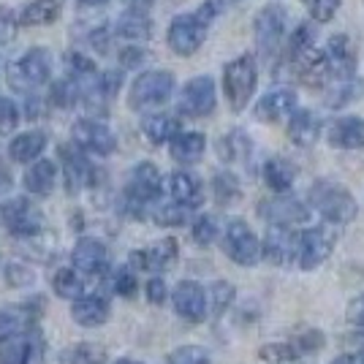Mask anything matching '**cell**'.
Returning <instances> with one entry per match:
<instances>
[{"mask_svg":"<svg viewBox=\"0 0 364 364\" xmlns=\"http://www.w3.org/2000/svg\"><path fill=\"white\" fill-rule=\"evenodd\" d=\"M114 364H141V362H131V359H120V362H114Z\"/></svg>","mask_w":364,"mask_h":364,"instance_id":"56","label":"cell"},{"mask_svg":"<svg viewBox=\"0 0 364 364\" xmlns=\"http://www.w3.org/2000/svg\"><path fill=\"white\" fill-rule=\"evenodd\" d=\"M348 318L353 321V323H359V326H364V294L359 296V299H356V302L350 304Z\"/></svg>","mask_w":364,"mask_h":364,"instance_id":"50","label":"cell"},{"mask_svg":"<svg viewBox=\"0 0 364 364\" xmlns=\"http://www.w3.org/2000/svg\"><path fill=\"white\" fill-rule=\"evenodd\" d=\"M296 245H299V234H294L291 228L272 226L264 237L261 256H267L277 267H286L296 258Z\"/></svg>","mask_w":364,"mask_h":364,"instance_id":"15","label":"cell"},{"mask_svg":"<svg viewBox=\"0 0 364 364\" xmlns=\"http://www.w3.org/2000/svg\"><path fill=\"white\" fill-rule=\"evenodd\" d=\"M161 196V171L155 164L144 161L139 164L134 171H131V180H128V198L144 207V204H152L155 198Z\"/></svg>","mask_w":364,"mask_h":364,"instance_id":"13","label":"cell"},{"mask_svg":"<svg viewBox=\"0 0 364 364\" xmlns=\"http://www.w3.org/2000/svg\"><path fill=\"white\" fill-rule=\"evenodd\" d=\"M6 188H11V171H9V166L0 158V191H6Z\"/></svg>","mask_w":364,"mask_h":364,"instance_id":"52","label":"cell"},{"mask_svg":"<svg viewBox=\"0 0 364 364\" xmlns=\"http://www.w3.org/2000/svg\"><path fill=\"white\" fill-rule=\"evenodd\" d=\"M177 258V242L174 240H161L155 242L150 250H136L131 256V264L139 267V269H166L174 264Z\"/></svg>","mask_w":364,"mask_h":364,"instance_id":"22","label":"cell"},{"mask_svg":"<svg viewBox=\"0 0 364 364\" xmlns=\"http://www.w3.org/2000/svg\"><path fill=\"white\" fill-rule=\"evenodd\" d=\"M215 14H218V3L210 0V3H201L198 11H193V14L174 16L171 25H168V46H171V52H177L180 58L196 55L198 46L204 44V38H207V28L215 19Z\"/></svg>","mask_w":364,"mask_h":364,"instance_id":"1","label":"cell"},{"mask_svg":"<svg viewBox=\"0 0 364 364\" xmlns=\"http://www.w3.org/2000/svg\"><path fill=\"white\" fill-rule=\"evenodd\" d=\"M82 6H101V3H107V0H79Z\"/></svg>","mask_w":364,"mask_h":364,"instance_id":"54","label":"cell"},{"mask_svg":"<svg viewBox=\"0 0 364 364\" xmlns=\"http://www.w3.org/2000/svg\"><path fill=\"white\" fill-rule=\"evenodd\" d=\"M14 36V19L6 9H0V44H6Z\"/></svg>","mask_w":364,"mask_h":364,"instance_id":"49","label":"cell"},{"mask_svg":"<svg viewBox=\"0 0 364 364\" xmlns=\"http://www.w3.org/2000/svg\"><path fill=\"white\" fill-rule=\"evenodd\" d=\"M107 362V350L95 343H82L76 348L68 350V364H104Z\"/></svg>","mask_w":364,"mask_h":364,"instance_id":"35","label":"cell"},{"mask_svg":"<svg viewBox=\"0 0 364 364\" xmlns=\"http://www.w3.org/2000/svg\"><path fill=\"white\" fill-rule=\"evenodd\" d=\"M28 323H31V318H28V313L22 307H3L0 310V343L22 337Z\"/></svg>","mask_w":364,"mask_h":364,"instance_id":"33","label":"cell"},{"mask_svg":"<svg viewBox=\"0 0 364 364\" xmlns=\"http://www.w3.org/2000/svg\"><path fill=\"white\" fill-rule=\"evenodd\" d=\"M168 364H210V353L201 346H182L168 356Z\"/></svg>","mask_w":364,"mask_h":364,"instance_id":"40","label":"cell"},{"mask_svg":"<svg viewBox=\"0 0 364 364\" xmlns=\"http://www.w3.org/2000/svg\"><path fill=\"white\" fill-rule=\"evenodd\" d=\"M55 182H58V166L52 161H36L28 174H25V188L31 191L33 196H49L55 191Z\"/></svg>","mask_w":364,"mask_h":364,"instance_id":"26","label":"cell"},{"mask_svg":"<svg viewBox=\"0 0 364 364\" xmlns=\"http://www.w3.org/2000/svg\"><path fill=\"white\" fill-rule=\"evenodd\" d=\"M71 139H74V144L79 147V150L92 152V155H101V158H104V155H112L114 147H117V139H114V134H112V128L98 120L74 122Z\"/></svg>","mask_w":364,"mask_h":364,"instance_id":"11","label":"cell"},{"mask_svg":"<svg viewBox=\"0 0 364 364\" xmlns=\"http://www.w3.org/2000/svg\"><path fill=\"white\" fill-rule=\"evenodd\" d=\"M223 250L231 261H237L240 267H253L261 261V242L253 234V228L245 220H231L223 234Z\"/></svg>","mask_w":364,"mask_h":364,"instance_id":"7","label":"cell"},{"mask_svg":"<svg viewBox=\"0 0 364 364\" xmlns=\"http://www.w3.org/2000/svg\"><path fill=\"white\" fill-rule=\"evenodd\" d=\"M313 207L321 213V218H326L329 223H348L356 215V201L346 188L332 185V182H321L310 191Z\"/></svg>","mask_w":364,"mask_h":364,"instance_id":"6","label":"cell"},{"mask_svg":"<svg viewBox=\"0 0 364 364\" xmlns=\"http://www.w3.org/2000/svg\"><path fill=\"white\" fill-rule=\"evenodd\" d=\"M174 299V310L180 313L182 318L188 321H204L207 318V291L201 289L193 280H182L177 283V289L171 294Z\"/></svg>","mask_w":364,"mask_h":364,"instance_id":"16","label":"cell"},{"mask_svg":"<svg viewBox=\"0 0 364 364\" xmlns=\"http://www.w3.org/2000/svg\"><path fill=\"white\" fill-rule=\"evenodd\" d=\"M128 3H131V9H141L144 6V0H128Z\"/></svg>","mask_w":364,"mask_h":364,"instance_id":"55","label":"cell"},{"mask_svg":"<svg viewBox=\"0 0 364 364\" xmlns=\"http://www.w3.org/2000/svg\"><path fill=\"white\" fill-rule=\"evenodd\" d=\"M362 364H364V359H362Z\"/></svg>","mask_w":364,"mask_h":364,"instance_id":"57","label":"cell"},{"mask_svg":"<svg viewBox=\"0 0 364 364\" xmlns=\"http://www.w3.org/2000/svg\"><path fill=\"white\" fill-rule=\"evenodd\" d=\"M52 104L55 107H60V109H68V107H74V101L79 98V87H76V82L74 79H63V82H58L55 87H52Z\"/></svg>","mask_w":364,"mask_h":364,"instance_id":"39","label":"cell"},{"mask_svg":"<svg viewBox=\"0 0 364 364\" xmlns=\"http://www.w3.org/2000/svg\"><path fill=\"white\" fill-rule=\"evenodd\" d=\"M321 346H323V334H321V332H307V334L302 337V340H296V343H294V348H296V353H299V350L321 348Z\"/></svg>","mask_w":364,"mask_h":364,"instance_id":"48","label":"cell"},{"mask_svg":"<svg viewBox=\"0 0 364 364\" xmlns=\"http://www.w3.org/2000/svg\"><path fill=\"white\" fill-rule=\"evenodd\" d=\"M326 139L337 150H364V120L362 117H337L329 125Z\"/></svg>","mask_w":364,"mask_h":364,"instance_id":"19","label":"cell"},{"mask_svg":"<svg viewBox=\"0 0 364 364\" xmlns=\"http://www.w3.org/2000/svg\"><path fill=\"white\" fill-rule=\"evenodd\" d=\"M71 261H74V269L79 274L104 272L107 269V245L101 242V240H95V237H82L74 245Z\"/></svg>","mask_w":364,"mask_h":364,"instance_id":"18","label":"cell"},{"mask_svg":"<svg viewBox=\"0 0 364 364\" xmlns=\"http://www.w3.org/2000/svg\"><path fill=\"white\" fill-rule=\"evenodd\" d=\"M231 299H234V286H231V283H223V280H218V283L213 286V291L207 294V307L213 304V313L215 316H220L228 304H231Z\"/></svg>","mask_w":364,"mask_h":364,"instance_id":"37","label":"cell"},{"mask_svg":"<svg viewBox=\"0 0 364 364\" xmlns=\"http://www.w3.org/2000/svg\"><path fill=\"white\" fill-rule=\"evenodd\" d=\"M302 3L316 22H329V19H334V14L343 6V0H302Z\"/></svg>","mask_w":364,"mask_h":364,"instance_id":"38","label":"cell"},{"mask_svg":"<svg viewBox=\"0 0 364 364\" xmlns=\"http://www.w3.org/2000/svg\"><path fill=\"white\" fill-rule=\"evenodd\" d=\"M71 318L85 326V329H92V326H101L107 323L109 318V302L98 294H82L79 299H74L71 304Z\"/></svg>","mask_w":364,"mask_h":364,"instance_id":"21","label":"cell"},{"mask_svg":"<svg viewBox=\"0 0 364 364\" xmlns=\"http://www.w3.org/2000/svg\"><path fill=\"white\" fill-rule=\"evenodd\" d=\"M258 85V63L253 55H240L223 68V92L228 107L234 112H242L247 101L253 98Z\"/></svg>","mask_w":364,"mask_h":364,"instance_id":"2","label":"cell"},{"mask_svg":"<svg viewBox=\"0 0 364 364\" xmlns=\"http://www.w3.org/2000/svg\"><path fill=\"white\" fill-rule=\"evenodd\" d=\"M294 180H296V168L291 166L286 158H269L264 164V182L274 193H280V196L289 193L294 188Z\"/></svg>","mask_w":364,"mask_h":364,"instance_id":"29","label":"cell"},{"mask_svg":"<svg viewBox=\"0 0 364 364\" xmlns=\"http://www.w3.org/2000/svg\"><path fill=\"white\" fill-rule=\"evenodd\" d=\"M204 150H207V139H204V134H196V131H180L168 144V152L177 164H196L204 155Z\"/></svg>","mask_w":364,"mask_h":364,"instance_id":"23","label":"cell"},{"mask_svg":"<svg viewBox=\"0 0 364 364\" xmlns=\"http://www.w3.org/2000/svg\"><path fill=\"white\" fill-rule=\"evenodd\" d=\"M334 247V237L326 228H307L299 234V245H296V261L302 269H316L321 267Z\"/></svg>","mask_w":364,"mask_h":364,"instance_id":"12","label":"cell"},{"mask_svg":"<svg viewBox=\"0 0 364 364\" xmlns=\"http://www.w3.org/2000/svg\"><path fill=\"white\" fill-rule=\"evenodd\" d=\"M174 92V74L171 71H144L131 85V95H128V107L144 112V109L164 107Z\"/></svg>","mask_w":364,"mask_h":364,"instance_id":"4","label":"cell"},{"mask_svg":"<svg viewBox=\"0 0 364 364\" xmlns=\"http://www.w3.org/2000/svg\"><path fill=\"white\" fill-rule=\"evenodd\" d=\"M6 280L11 283V286H31L33 283V272L28 267H22V264H9L6 267Z\"/></svg>","mask_w":364,"mask_h":364,"instance_id":"46","label":"cell"},{"mask_svg":"<svg viewBox=\"0 0 364 364\" xmlns=\"http://www.w3.org/2000/svg\"><path fill=\"white\" fill-rule=\"evenodd\" d=\"M215 82L213 76H196L191 79L180 92V101H177V112L182 117H210L215 112Z\"/></svg>","mask_w":364,"mask_h":364,"instance_id":"8","label":"cell"},{"mask_svg":"<svg viewBox=\"0 0 364 364\" xmlns=\"http://www.w3.org/2000/svg\"><path fill=\"white\" fill-rule=\"evenodd\" d=\"M60 155H63V171H65L68 191L76 193V191H82L85 185H90L92 166L85 161V155H79V152L71 150V147H60Z\"/></svg>","mask_w":364,"mask_h":364,"instance_id":"24","label":"cell"},{"mask_svg":"<svg viewBox=\"0 0 364 364\" xmlns=\"http://www.w3.org/2000/svg\"><path fill=\"white\" fill-rule=\"evenodd\" d=\"M19 125V109L11 98H0V136H9Z\"/></svg>","mask_w":364,"mask_h":364,"instance_id":"41","label":"cell"},{"mask_svg":"<svg viewBox=\"0 0 364 364\" xmlns=\"http://www.w3.org/2000/svg\"><path fill=\"white\" fill-rule=\"evenodd\" d=\"M117 36L128 38V41H147L150 38V16L141 9H131L120 16L117 22Z\"/></svg>","mask_w":364,"mask_h":364,"instance_id":"31","label":"cell"},{"mask_svg":"<svg viewBox=\"0 0 364 364\" xmlns=\"http://www.w3.org/2000/svg\"><path fill=\"white\" fill-rule=\"evenodd\" d=\"M65 0H33L22 9L19 25L22 28H38V25H52L63 14Z\"/></svg>","mask_w":364,"mask_h":364,"instance_id":"25","label":"cell"},{"mask_svg":"<svg viewBox=\"0 0 364 364\" xmlns=\"http://www.w3.org/2000/svg\"><path fill=\"white\" fill-rule=\"evenodd\" d=\"M215 193H218L220 204H231L234 198L240 196V182L234 180L231 174H218L215 177Z\"/></svg>","mask_w":364,"mask_h":364,"instance_id":"42","label":"cell"},{"mask_svg":"<svg viewBox=\"0 0 364 364\" xmlns=\"http://www.w3.org/2000/svg\"><path fill=\"white\" fill-rule=\"evenodd\" d=\"M46 343L38 329L22 334V340L16 337V364H44Z\"/></svg>","mask_w":364,"mask_h":364,"instance_id":"32","label":"cell"},{"mask_svg":"<svg viewBox=\"0 0 364 364\" xmlns=\"http://www.w3.org/2000/svg\"><path fill=\"white\" fill-rule=\"evenodd\" d=\"M49 74H52V55H49V49L36 46L25 58L9 65V85L16 92H31L49 82Z\"/></svg>","mask_w":364,"mask_h":364,"instance_id":"3","label":"cell"},{"mask_svg":"<svg viewBox=\"0 0 364 364\" xmlns=\"http://www.w3.org/2000/svg\"><path fill=\"white\" fill-rule=\"evenodd\" d=\"M168 196L174 204H180L182 210H193L204 201V188L191 171H174L168 177Z\"/></svg>","mask_w":364,"mask_h":364,"instance_id":"20","label":"cell"},{"mask_svg":"<svg viewBox=\"0 0 364 364\" xmlns=\"http://www.w3.org/2000/svg\"><path fill=\"white\" fill-rule=\"evenodd\" d=\"M3 220L14 237H36L44 231V215L28 198H11L0 207Z\"/></svg>","mask_w":364,"mask_h":364,"instance_id":"9","label":"cell"},{"mask_svg":"<svg viewBox=\"0 0 364 364\" xmlns=\"http://www.w3.org/2000/svg\"><path fill=\"white\" fill-rule=\"evenodd\" d=\"M185 213L188 210H182L180 204H161L152 218H155V223H161V226H180L185 223Z\"/></svg>","mask_w":364,"mask_h":364,"instance_id":"43","label":"cell"},{"mask_svg":"<svg viewBox=\"0 0 364 364\" xmlns=\"http://www.w3.org/2000/svg\"><path fill=\"white\" fill-rule=\"evenodd\" d=\"M261 215H264L272 226L291 228V226H296V223H304V220L310 218V210L304 207L299 198L277 196V198H272V201H267V204H261Z\"/></svg>","mask_w":364,"mask_h":364,"instance_id":"17","label":"cell"},{"mask_svg":"<svg viewBox=\"0 0 364 364\" xmlns=\"http://www.w3.org/2000/svg\"><path fill=\"white\" fill-rule=\"evenodd\" d=\"M193 240L198 245H213L218 240V223H215L213 215H204L193 223Z\"/></svg>","mask_w":364,"mask_h":364,"instance_id":"44","label":"cell"},{"mask_svg":"<svg viewBox=\"0 0 364 364\" xmlns=\"http://www.w3.org/2000/svg\"><path fill=\"white\" fill-rule=\"evenodd\" d=\"M323 60V71L329 82H343V79H353L356 71V49L350 44L348 36H334L326 44V49L321 52Z\"/></svg>","mask_w":364,"mask_h":364,"instance_id":"10","label":"cell"},{"mask_svg":"<svg viewBox=\"0 0 364 364\" xmlns=\"http://www.w3.org/2000/svg\"><path fill=\"white\" fill-rule=\"evenodd\" d=\"M332 364H356V362H353V356H348V353H346V356H337Z\"/></svg>","mask_w":364,"mask_h":364,"instance_id":"53","label":"cell"},{"mask_svg":"<svg viewBox=\"0 0 364 364\" xmlns=\"http://www.w3.org/2000/svg\"><path fill=\"white\" fill-rule=\"evenodd\" d=\"M112 289L117 291L120 296H134V291H136V274H134V269L131 267L117 269L114 277H112Z\"/></svg>","mask_w":364,"mask_h":364,"instance_id":"45","label":"cell"},{"mask_svg":"<svg viewBox=\"0 0 364 364\" xmlns=\"http://www.w3.org/2000/svg\"><path fill=\"white\" fill-rule=\"evenodd\" d=\"M141 131L152 144H164L180 134V120L171 114H150L141 120Z\"/></svg>","mask_w":364,"mask_h":364,"instance_id":"30","label":"cell"},{"mask_svg":"<svg viewBox=\"0 0 364 364\" xmlns=\"http://www.w3.org/2000/svg\"><path fill=\"white\" fill-rule=\"evenodd\" d=\"M166 283L161 280V277H152L150 283H147V299H150L152 304H164L166 302Z\"/></svg>","mask_w":364,"mask_h":364,"instance_id":"47","label":"cell"},{"mask_svg":"<svg viewBox=\"0 0 364 364\" xmlns=\"http://www.w3.org/2000/svg\"><path fill=\"white\" fill-rule=\"evenodd\" d=\"M318 131H321V122L313 112H307V109H296V112L291 114L289 136H291L294 144H299V147H310V144L318 139Z\"/></svg>","mask_w":364,"mask_h":364,"instance_id":"27","label":"cell"},{"mask_svg":"<svg viewBox=\"0 0 364 364\" xmlns=\"http://www.w3.org/2000/svg\"><path fill=\"white\" fill-rule=\"evenodd\" d=\"M44 150H46V134H41V131L19 134L9 144V155H11V161H16V164H31Z\"/></svg>","mask_w":364,"mask_h":364,"instance_id":"28","label":"cell"},{"mask_svg":"<svg viewBox=\"0 0 364 364\" xmlns=\"http://www.w3.org/2000/svg\"><path fill=\"white\" fill-rule=\"evenodd\" d=\"M52 289L63 299H79L85 294V283H82V274L76 269H58L52 277Z\"/></svg>","mask_w":364,"mask_h":364,"instance_id":"34","label":"cell"},{"mask_svg":"<svg viewBox=\"0 0 364 364\" xmlns=\"http://www.w3.org/2000/svg\"><path fill=\"white\" fill-rule=\"evenodd\" d=\"M120 60L122 65H139V63L144 60V55H141V49H122Z\"/></svg>","mask_w":364,"mask_h":364,"instance_id":"51","label":"cell"},{"mask_svg":"<svg viewBox=\"0 0 364 364\" xmlns=\"http://www.w3.org/2000/svg\"><path fill=\"white\" fill-rule=\"evenodd\" d=\"M296 112V92L291 87L267 90L256 104V117L261 122H280Z\"/></svg>","mask_w":364,"mask_h":364,"instance_id":"14","label":"cell"},{"mask_svg":"<svg viewBox=\"0 0 364 364\" xmlns=\"http://www.w3.org/2000/svg\"><path fill=\"white\" fill-rule=\"evenodd\" d=\"M258 356L267 364H286L296 359V348L291 343H269V346L258 350Z\"/></svg>","mask_w":364,"mask_h":364,"instance_id":"36","label":"cell"},{"mask_svg":"<svg viewBox=\"0 0 364 364\" xmlns=\"http://www.w3.org/2000/svg\"><path fill=\"white\" fill-rule=\"evenodd\" d=\"M253 31H256V46L264 58H272L274 52L280 49L286 33H289V14L283 6L277 3H269L264 6L256 14V22H253Z\"/></svg>","mask_w":364,"mask_h":364,"instance_id":"5","label":"cell"}]
</instances>
